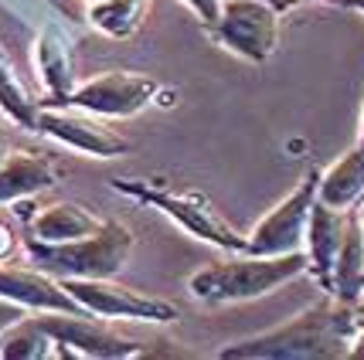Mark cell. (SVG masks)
<instances>
[{
  "label": "cell",
  "mask_w": 364,
  "mask_h": 360,
  "mask_svg": "<svg viewBox=\"0 0 364 360\" xmlns=\"http://www.w3.org/2000/svg\"><path fill=\"white\" fill-rule=\"evenodd\" d=\"M17 249H24V241H17L14 228H11L7 221H0V266H7L17 255Z\"/></svg>",
  "instance_id": "cell-22"
},
{
  "label": "cell",
  "mask_w": 364,
  "mask_h": 360,
  "mask_svg": "<svg viewBox=\"0 0 364 360\" xmlns=\"http://www.w3.org/2000/svg\"><path fill=\"white\" fill-rule=\"evenodd\" d=\"M45 329L55 337V357H92V360H129L150 354V347L129 340L109 327V320L92 313H45Z\"/></svg>",
  "instance_id": "cell-6"
},
{
  "label": "cell",
  "mask_w": 364,
  "mask_h": 360,
  "mask_svg": "<svg viewBox=\"0 0 364 360\" xmlns=\"http://www.w3.org/2000/svg\"><path fill=\"white\" fill-rule=\"evenodd\" d=\"M62 285L79 299L92 316L102 320H146V323H174L181 310L174 302L154 296H140L136 289L112 279H62Z\"/></svg>",
  "instance_id": "cell-8"
},
{
  "label": "cell",
  "mask_w": 364,
  "mask_h": 360,
  "mask_svg": "<svg viewBox=\"0 0 364 360\" xmlns=\"http://www.w3.org/2000/svg\"><path fill=\"white\" fill-rule=\"evenodd\" d=\"M350 357H364V323H361V333H358V340H354V350H350Z\"/></svg>",
  "instance_id": "cell-25"
},
{
  "label": "cell",
  "mask_w": 364,
  "mask_h": 360,
  "mask_svg": "<svg viewBox=\"0 0 364 360\" xmlns=\"http://www.w3.org/2000/svg\"><path fill=\"white\" fill-rule=\"evenodd\" d=\"M0 109L24 129H34L38 123V99H31L28 89L17 82L14 68L4 62V51H0Z\"/></svg>",
  "instance_id": "cell-20"
},
{
  "label": "cell",
  "mask_w": 364,
  "mask_h": 360,
  "mask_svg": "<svg viewBox=\"0 0 364 360\" xmlns=\"http://www.w3.org/2000/svg\"><path fill=\"white\" fill-rule=\"evenodd\" d=\"M269 4H276V7H279V11H286V7H293V4H296V0H269Z\"/></svg>",
  "instance_id": "cell-27"
},
{
  "label": "cell",
  "mask_w": 364,
  "mask_h": 360,
  "mask_svg": "<svg viewBox=\"0 0 364 360\" xmlns=\"http://www.w3.org/2000/svg\"><path fill=\"white\" fill-rule=\"evenodd\" d=\"M0 357L48 360L55 357V337L45 329L41 316H24L21 323H14L0 337Z\"/></svg>",
  "instance_id": "cell-18"
},
{
  "label": "cell",
  "mask_w": 364,
  "mask_h": 360,
  "mask_svg": "<svg viewBox=\"0 0 364 360\" xmlns=\"http://www.w3.org/2000/svg\"><path fill=\"white\" fill-rule=\"evenodd\" d=\"M317 184H320V170H310L300 184L289 190L283 201L276 204L269 214L252 228V235L245 238V251H249V255L303 251L310 211H314V201H317Z\"/></svg>",
  "instance_id": "cell-7"
},
{
  "label": "cell",
  "mask_w": 364,
  "mask_h": 360,
  "mask_svg": "<svg viewBox=\"0 0 364 360\" xmlns=\"http://www.w3.org/2000/svg\"><path fill=\"white\" fill-rule=\"evenodd\" d=\"M310 272L306 251H286V255H249L242 258L215 262V266L198 268L188 279V293L205 306H222V302H245L276 293L283 282Z\"/></svg>",
  "instance_id": "cell-2"
},
{
  "label": "cell",
  "mask_w": 364,
  "mask_h": 360,
  "mask_svg": "<svg viewBox=\"0 0 364 360\" xmlns=\"http://www.w3.org/2000/svg\"><path fill=\"white\" fill-rule=\"evenodd\" d=\"M28 313H31V310H24L21 302H14V299H7V296H0V337L14 327V323H21V320H24Z\"/></svg>",
  "instance_id": "cell-21"
},
{
  "label": "cell",
  "mask_w": 364,
  "mask_h": 360,
  "mask_svg": "<svg viewBox=\"0 0 364 360\" xmlns=\"http://www.w3.org/2000/svg\"><path fill=\"white\" fill-rule=\"evenodd\" d=\"M361 282H364V218L361 211H350L348 231L337 251V266H333V285L331 296L344 299V302H358L361 299Z\"/></svg>",
  "instance_id": "cell-17"
},
{
  "label": "cell",
  "mask_w": 364,
  "mask_h": 360,
  "mask_svg": "<svg viewBox=\"0 0 364 360\" xmlns=\"http://www.w3.org/2000/svg\"><path fill=\"white\" fill-rule=\"evenodd\" d=\"M154 95H157L154 79L129 75V72H106L85 85H75V92L62 106H79V109L92 112V116H106V119H127V116L146 109L154 102Z\"/></svg>",
  "instance_id": "cell-10"
},
{
  "label": "cell",
  "mask_w": 364,
  "mask_h": 360,
  "mask_svg": "<svg viewBox=\"0 0 364 360\" xmlns=\"http://www.w3.org/2000/svg\"><path fill=\"white\" fill-rule=\"evenodd\" d=\"M194 14L205 21V28L208 24H215L218 21V14H222V0H184Z\"/></svg>",
  "instance_id": "cell-23"
},
{
  "label": "cell",
  "mask_w": 364,
  "mask_h": 360,
  "mask_svg": "<svg viewBox=\"0 0 364 360\" xmlns=\"http://www.w3.org/2000/svg\"><path fill=\"white\" fill-rule=\"evenodd\" d=\"M34 129L48 136V140L62 143L75 153L85 157H119L127 153L129 143L123 136H116L112 129H106L102 123H95L92 112L79 109V106H38V123Z\"/></svg>",
  "instance_id": "cell-9"
},
{
  "label": "cell",
  "mask_w": 364,
  "mask_h": 360,
  "mask_svg": "<svg viewBox=\"0 0 364 360\" xmlns=\"http://www.w3.org/2000/svg\"><path fill=\"white\" fill-rule=\"evenodd\" d=\"M327 4H333V7H354V11L364 14V0H327Z\"/></svg>",
  "instance_id": "cell-24"
},
{
  "label": "cell",
  "mask_w": 364,
  "mask_h": 360,
  "mask_svg": "<svg viewBox=\"0 0 364 360\" xmlns=\"http://www.w3.org/2000/svg\"><path fill=\"white\" fill-rule=\"evenodd\" d=\"M11 157V150H7V143H4V133H0V163Z\"/></svg>",
  "instance_id": "cell-26"
},
{
  "label": "cell",
  "mask_w": 364,
  "mask_h": 360,
  "mask_svg": "<svg viewBox=\"0 0 364 360\" xmlns=\"http://www.w3.org/2000/svg\"><path fill=\"white\" fill-rule=\"evenodd\" d=\"M358 146L364 150V112H361V133H358Z\"/></svg>",
  "instance_id": "cell-29"
},
{
  "label": "cell",
  "mask_w": 364,
  "mask_h": 360,
  "mask_svg": "<svg viewBox=\"0 0 364 360\" xmlns=\"http://www.w3.org/2000/svg\"><path fill=\"white\" fill-rule=\"evenodd\" d=\"M361 296H364V282H361Z\"/></svg>",
  "instance_id": "cell-30"
},
{
  "label": "cell",
  "mask_w": 364,
  "mask_h": 360,
  "mask_svg": "<svg viewBox=\"0 0 364 360\" xmlns=\"http://www.w3.org/2000/svg\"><path fill=\"white\" fill-rule=\"evenodd\" d=\"M0 296L21 302L31 313H89L79 299L62 285V279L48 276L34 266H0Z\"/></svg>",
  "instance_id": "cell-11"
},
{
  "label": "cell",
  "mask_w": 364,
  "mask_h": 360,
  "mask_svg": "<svg viewBox=\"0 0 364 360\" xmlns=\"http://www.w3.org/2000/svg\"><path fill=\"white\" fill-rule=\"evenodd\" d=\"M106 221L95 218L89 207H82L75 201H58L48 204L45 211H34V218L28 221V235L38 241H75V238L95 235Z\"/></svg>",
  "instance_id": "cell-15"
},
{
  "label": "cell",
  "mask_w": 364,
  "mask_h": 360,
  "mask_svg": "<svg viewBox=\"0 0 364 360\" xmlns=\"http://www.w3.org/2000/svg\"><path fill=\"white\" fill-rule=\"evenodd\" d=\"M361 333V316L354 302L323 293L317 306L303 310L283 327L255 333L218 350L222 360H337L350 357Z\"/></svg>",
  "instance_id": "cell-1"
},
{
  "label": "cell",
  "mask_w": 364,
  "mask_h": 360,
  "mask_svg": "<svg viewBox=\"0 0 364 360\" xmlns=\"http://www.w3.org/2000/svg\"><path fill=\"white\" fill-rule=\"evenodd\" d=\"M143 7H146V0H102V4H92L89 21L112 38H127L140 28Z\"/></svg>",
  "instance_id": "cell-19"
},
{
  "label": "cell",
  "mask_w": 364,
  "mask_h": 360,
  "mask_svg": "<svg viewBox=\"0 0 364 360\" xmlns=\"http://www.w3.org/2000/svg\"><path fill=\"white\" fill-rule=\"evenodd\" d=\"M317 201L337 211H354L364 201V150L350 146L344 157H337L320 173Z\"/></svg>",
  "instance_id": "cell-16"
},
{
  "label": "cell",
  "mask_w": 364,
  "mask_h": 360,
  "mask_svg": "<svg viewBox=\"0 0 364 360\" xmlns=\"http://www.w3.org/2000/svg\"><path fill=\"white\" fill-rule=\"evenodd\" d=\"M58 173L55 163L48 157L28 153V150H17L0 163V204H14L21 197H34L41 190L55 187Z\"/></svg>",
  "instance_id": "cell-14"
},
{
  "label": "cell",
  "mask_w": 364,
  "mask_h": 360,
  "mask_svg": "<svg viewBox=\"0 0 364 360\" xmlns=\"http://www.w3.org/2000/svg\"><path fill=\"white\" fill-rule=\"evenodd\" d=\"M283 11L269 0H222V14L208 34L245 62H266L279 45Z\"/></svg>",
  "instance_id": "cell-5"
},
{
  "label": "cell",
  "mask_w": 364,
  "mask_h": 360,
  "mask_svg": "<svg viewBox=\"0 0 364 360\" xmlns=\"http://www.w3.org/2000/svg\"><path fill=\"white\" fill-rule=\"evenodd\" d=\"M348 221H350V211H337V207L314 201L303 251H306L310 272H314V279H317V285L323 293H331L333 285V266H337V251H341V241H344V231H348Z\"/></svg>",
  "instance_id": "cell-12"
},
{
  "label": "cell",
  "mask_w": 364,
  "mask_h": 360,
  "mask_svg": "<svg viewBox=\"0 0 364 360\" xmlns=\"http://www.w3.org/2000/svg\"><path fill=\"white\" fill-rule=\"evenodd\" d=\"M354 310H358V316H361V323H364V296L354 302Z\"/></svg>",
  "instance_id": "cell-28"
},
{
  "label": "cell",
  "mask_w": 364,
  "mask_h": 360,
  "mask_svg": "<svg viewBox=\"0 0 364 360\" xmlns=\"http://www.w3.org/2000/svg\"><path fill=\"white\" fill-rule=\"evenodd\" d=\"M34 68L45 85L48 99H38V106H62L68 95L75 92V72H72V51L68 41L58 38L55 28H45L34 48Z\"/></svg>",
  "instance_id": "cell-13"
},
{
  "label": "cell",
  "mask_w": 364,
  "mask_h": 360,
  "mask_svg": "<svg viewBox=\"0 0 364 360\" xmlns=\"http://www.w3.org/2000/svg\"><path fill=\"white\" fill-rule=\"evenodd\" d=\"M112 190L157 207L160 214L174 218L184 231H191L201 241H211V245L228 251H245V238H238L235 228L225 224L218 218V211L211 207V201L205 194H198V190H171L164 187L160 180H112Z\"/></svg>",
  "instance_id": "cell-4"
},
{
  "label": "cell",
  "mask_w": 364,
  "mask_h": 360,
  "mask_svg": "<svg viewBox=\"0 0 364 360\" xmlns=\"http://www.w3.org/2000/svg\"><path fill=\"white\" fill-rule=\"evenodd\" d=\"M24 251L34 268L55 279H116L133 251V231L123 221H106L95 235L75 241H38L24 235Z\"/></svg>",
  "instance_id": "cell-3"
}]
</instances>
